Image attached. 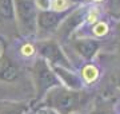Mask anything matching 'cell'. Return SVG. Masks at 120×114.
I'll return each instance as SVG.
<instances>
[{"instance_id":"obj_1","label":"cell","mask_w":120,"mask_h":114,"mask_svg":"<svg viewBox=\"0 0 120 114\" xmlns=\"http://www.w3.org/2000/svg\"><path fill=\"white\" fill-rule=\"evenodd\" d=\"M20 75V70L11 58L3 55L0 58V79L4 82H15Z\"/></svg>"},{"instance_id":"obj_2","label":"cell","mask_w":120,"mask_h":114,"mask_svg":"<svg viewBox=\"0 0 120 114\" xmlns=\"http://www.w3.org/2000/svg\"><path fill=\"white\" fill-rule=\"evenodd\" d=\"M16 4V15L19 16V22L24 28H30V24L34 18V5L31 0H15Z\"/></svg>"},{"instance_id":"obj_3","label":"cell","mask_w":120,"mask_h":114,"mask_svg":"<svg viewBox=\"0 0 120 114\" xmlns=\"http://www.w3.org/2000/svg\"><path fill=\"white\" fill-rule=\"evenodd\" d=\"M13 18L12 0H0V22H13Z\"/></svg>"},{"instance_id":"obj_4","label":"cell","mask_w":120,"mask_h":114,"mask_svg":"<svg viewBox=\"0 0 120 114\" xmlns=\"http://www.w3.org/2000/svg\"><path fill=\"white\" fill-rule=\"evenodd\" d=\"M82 74H83V78L86 79V82L91 83V82H94V81L98 79L99 70H98V67L94 66V65H87V66L83 69Z\"/></svg>"},{"instance_id":"obj_5","label":"cell","mask_w":120,"mask_h":114,"mask_svg":"<svg viewBox=\"0 0 120 114\" xmlns=\"http://www.w3.org/2000/svg\"><path fill=\"white\" fill-rule=\"evenodd\" d=\"M0 114H22V109L15 103H3L0 105Z\"/></svg>"},{"instance_id":"obj_6","label":"cell","mask_w":120,"mask_h":114,"mask_svg":"<svg viewBox=\"0 0 120 114\" xmlns=\"http://www.w3.org/2000/svg\"><path fill=\"white\" fill-rule=\"evenodd\" d=\"M92 31H94V34L96 36H104L108 34L109 27H108V24L105 22H98L95 24V27L92 28Z\"/></svg>"},{"instance_id":"obj_7","label":"cell","mask_w":120,"mask_h":114,"mask_svg":"<svg viewBox=\"0 0 120 114\" xmlns=\"http://www.w3.org/2000/svg\"><path fill=\"white\" fill-rule=\"evenodd\" d=\"M69 1L68 0H53L52 3V8L55 11H64V9L68 8Z\"/></svg>"},{"instance_id":"obj_8","label":"cell","mask_w":120,"mask_h":114,"mask_svg":"<svg viewBox=\"0 0 120 114\" xmlns=\"http://www.w3.org/2000/svg\"><path fill=\"white\" fill-rule=\"evenodd\" d=\"M98 19H99V11L98 9H94V11H91L88 15H87V22L88 23H96L98 22Z\"/></svg>"},{"instance_id":"obj_9","label":"cell","mask_w":120,"mask_h":114,"mask_svg":"<svg viewBox=\"0 0 120 114\" xmlns=\"http://www.w3.org/2000/svg\"><path fill=\"white\" fill-rule=\"evenodd\" d=\"M92 1H103V0H92Z\"/></svg>"}]
</instances>
